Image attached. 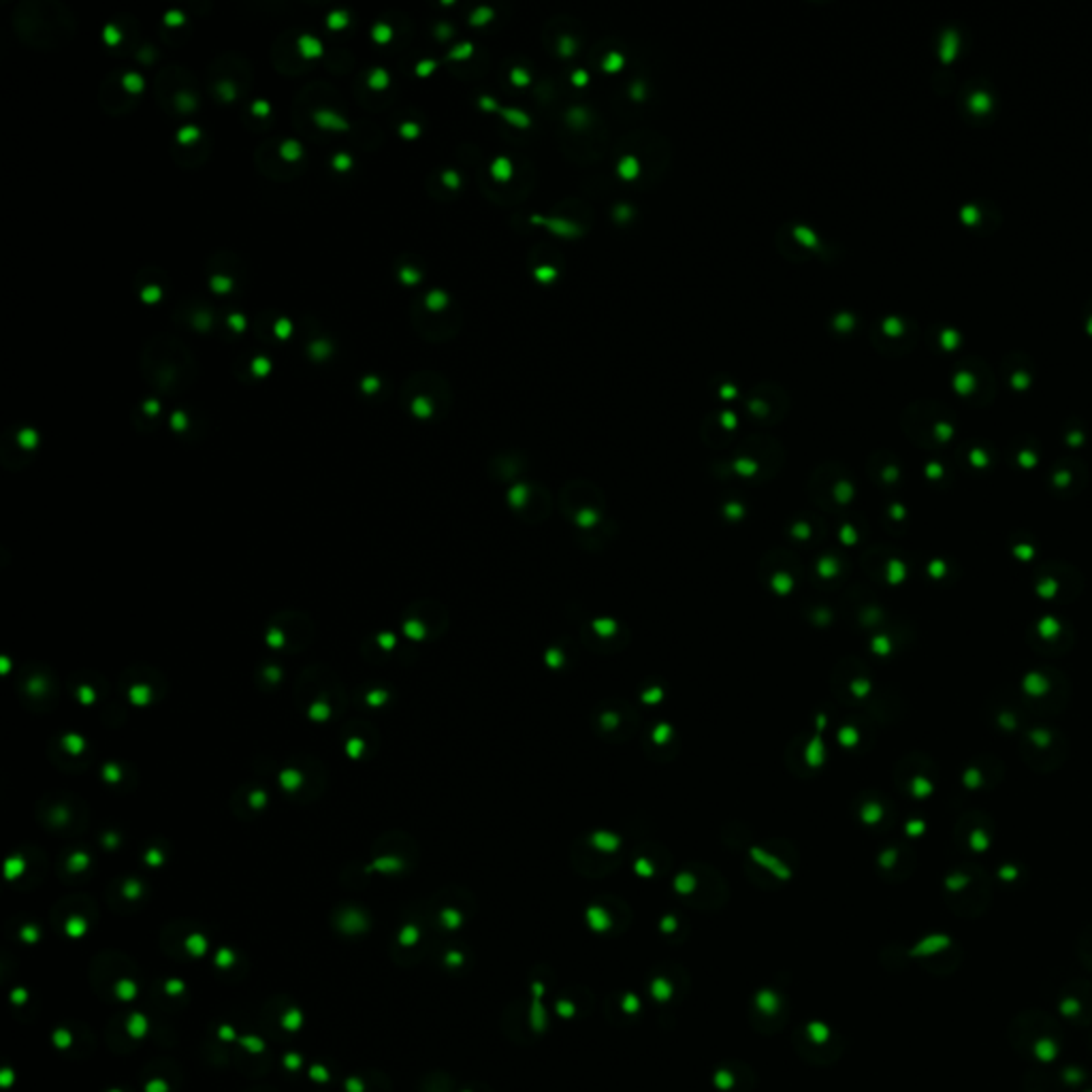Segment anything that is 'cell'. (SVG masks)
Listing matches in <instances>:
<instances>
[{
    "label": "cell",
    "mask_w": 1092,
    "mask_h": 1092,
    "mask_svg": "<svg viewBox=\"0 0 1092 1092\" xmlns=\"http://www.w3.org/2000/svg\"><path fill=\"white\" fill-rule=\"evenodd\" d=\"M314 122H316L318 126H323V129H335V130L348 129V124H346L344 118H339V115H335L331 112H316L314 113Z\"/></svg>",
    "instance_id": "6da1fadb"
},
{
    "label": "cell",
    "mask_w": 1092,
    "mask_h": 1092,
    "mask_svg": "<svg viewBox=\"0 0 1092 1092\" xmlns=\"http://www.w3.org/2000/svg\"><path fill=\"white\" fill-rule=\"evenodd\" d=\"M299 51L306 58H318L323 54V45H320V41L314 39V36L303 35L301 39H299Z\"/></svg>",
    "instance_id": "7a4b0ae2"
},
{
    "label": "cell",
    "mask_w": 1092,
    "mask_h": 1092,
    "mask_svg": "<svg viewBox=\"0 0 1092 1092\" xmlns=\"http://www.w3.org/2000/svg\"><path fill=\"white\" fill-rule=\"evenodd\" d=\"M280 154H282V159H285V160L295 162V160L301 159V148H299L297 141H285V144H282V148H280Z\"/></svg>",
    "instance_id": "3957f363"
},
{
    "label": "cell",
    "mask_w": 1092,
    "mask_h": 1092,
    "mask_svg": "<svg viewBox=\"0 0 1092 1092\" xmlns=\"http://www.w3.org/2000/svg\"><path fill=\"white\" fill-rule=\"evenodd\" d=\"M348 22H350V18H348V13H346V12H333L327 18V26H329L331 30L346 28V26H348Z\"/></svg>",
    "instance_id": "277c9868"
},
{
    "label": "cell",
    "mask_w": 1092,
    "mask_h": 1092,
    "mask_svg": "<svg viewBox=\"0 0 1092 1092\" xmlns=\"http://www.w3.org/2000/svg\"><path fill=\"white\" fill-rule=\"evenodd\" d=\"M370 86L376 88V90H385L388 86V73L385 68H376L374 73L370 75Z\"/></svg>",
    "instance_id": "5b68a950"
},
{
    "label": "cell",
    "mask_w": 1092,
    "mask_h": 1092,
    "mask_svg": "<svg viewBox=\"0 0 1092 1092\" xmlns=\"http://www.w3.org/2000/svg\"><path fill=\"white\" fill-rule=\"evenodd\" d=\"M124 88L129 92H141L144 90V80H141L136 73H129V75L124 77Z\"/></svg>",
    "instance_id": "8992f818"
},
{
    "label": "cell",
    "mask_w": 1092,
    "mask_h": 1092,
    "mask_svg": "<svg viewBox=\"0 0 1092 1092\" xmlns=\"http://www.w3.org/2000/svg\"><path fill=\"white\" fill-rule=\"evenodd\" d=\"M412 410H414V414H418V417H429V414H432V406H429V402L425 397L414 399Z\"/></svg>",
    "instance_id": "52a82bcc"
},
{
    "label": "cell",
    "mask_w": 1092,
    "mask_h": 1092,
    "mask_svg": "<svg viewBox=\"0 0 1092 1092\" xmlns=\"http://www.w3.org/2000/svg\"><path fill=\"white\" fill-rule=\"evenodd\" d=\"M230 286H233V282H230L229 277H224V276H214L212 277V288L216 292H229Z\"/></svg>",
    "instance_id": "ba28073f"
},
{
    "label": "cell",
    "mask_w": 1092,
    "mask_h": 1092,
    "mask_svg": "<svg viewBox=\"0 0 1092 1092\" xmlns=\"http://www.w3.org/2000/svg\"><path fill=\"white\" fill-rule=\"evenodd\" d=\"M427 306L429 309H442L446 306V295H442L440 291H433L432 295L427 297Z\"/></svg>",
    "instance_id": "9c48e42d"
},
{
    "label": "cell",
    "mask_w": 1092,
    "mask_h": 1092,
    "mask_svg": "<svg viewBox=\"0 0 1092 1092\" xmlns=\"http://www.w3.org/2000/svg\"><path fill=\"white\" fill-rule=\"evenodd\" d=\"M177 139H180V144H192V141L199 139V130L194 126H188V129L180 130Z\"/></svg>",
    "instance_id": "30bf717a"
},
{
    "label": "cell",
    "mask_w": 1092,
    "mask_h": 1092,
    "mask_svg": "<svg viewBox=\"0 0 1092 1092\" xmlns=\"http://www.w3.org/2000/svg\"><path fill=\"white\" fill-rule=\"evenodd\" d=\"M269 367H271V363L265 359V356H259V359H256L254 363H252V370H254L256 376H267V374H269Z\"/></svg>",
    "instance_id": "8fae6325"
},
{
    "label": "cell",
    "mask_w": 1092,
    "mask_h": 1092,
    "mask_svg": "<svg viewBox=\"0 0 1092 1092\" xmlns=\"http://www.w3.org/2000/svg\"><path fill=\"white\" fill-rule=\"evenodd\" d=\"M391 35H393V30L388 28V26L378 24L374 28V39L378 41V43H386V41L391 39Z\"/></svg>",
    "instance_id": "7c38bea8"
},
{
    "label": "cell",
    "mask_w": 1092,
    "mask_h": 1092,
    "mask_svg": "<svg viewBox=\"0 0 1092 1092\" xmlns=\"http://www.w3.org/2000/svg\"><path fill=\"white\" fill-rule=\"evenodd\" d=\"M333 165H335V169H338V171H348L350 165H353V159H350L348 154H338V156H335Z\"/></svg>",
    "instance_id": "4fadbf2b"
},
{
    "label": "cell",
    "mask_w": 1092,
    "mask_h": 1092,
    "mask_svg": "<svg viewBox=\"0 0 1092 1092\" xmlns=\"http://www.w3.org/2000/svg\"><path fill=\"white\" fill-rule=\"evenodd\" d=\"M141 297H144V301H148V303L159 301V299H160V288H159V286H150V288H145V291L141 292Z\"/></svg>",
    "instance_id": "5bb4252c"
},
{
    "label": "cell",
    "mask_w": 1092,
    "mask_h": 1092,
    "mask_svg": "<svg viewBox=\"0 0 1092 1092\" xmlns=\"http://www.w3.org/2000/svg\"><path fill=\"white\" fill-rule=\"evenodd\" d=\"M103 39L107 41L109 45H115V43H120V39H122V36H120V33L113 28V26H107V28H105Z\"/></svg>",
    "instance_id": "9a60e30c"
},
{
    "label": "cell",
    "mask_w": 1092,
    "mask_h": 1092,
    "mask_svg": "<svg viewBox=\"0 0 1092 1092\" xmlns=\"http://www.w3.org/2000/svg\"><path fill=\"white\" fill-rule=\"evenodd\" d=\"M273 329H276V335H277V338H282V339L288 338V335H291V331H292L291 323H288V320H280V323H277L276 327H273Z\"/></svg>",
    "instance_id": "2e32d148"
},
{
    "label": "cell",
    "mask_w": 1092,
    "mask_h": 1092,
    "mask_svg": "<svg viewBox=\"0 0 1092 1092\" xmlns=\"http://www.w3.org/2000/svg\"><path fill=\"white\" fill-rule=\"evenodd\" d=\"M399 276H402V280L406 282V285H414V282L421 280V276H418V273L414 271V269H408V267H406V269H402V273H399Z\"/></svg>",
    "instance_id": "e0dca14e"
},
{
    "label": "cell",
    "mask_w": 1092,
    "mask_h": 1092,
    "mask_svg": "<svg viewBox=\"0 0 1092 1092\" xmlns=\"http://www.w3.org/2000/svg\"><path fill=\"white\" fill-rule=\"evenodd\" d=\"M229 323H230V327H233L235 331H244V327H246L244 316H238V314H235V316H230Z\"/></svg>",
    "instance_id": "ac0fdd59"
},
{
    "label": "cell",
    "mask_w": 1092,
    "mask_h": 1092,
    "mask_svg": "<svg viewBox=\"0 0 1092 1092\" xmlns=\"http://www.w3.org/2000/svg\"><path fill=\"white\" fill-rule=\"evenodd\" d=\"M312 353L316 355V359H324V356H327V353H329L327 344H314L312 346Z\"/></svg>",
    "instance_id": "d6986e66"
},
{
    "label": "cell",
    "mask_w": 1092,
    "mask_h": 1092,
    "mask_svg": "<svg viewBox=\"0 0 1092 1092\" xmlns=\"http://www.w3.org/2000/svg\"><path fill=\"white\" fill-rule=\"evenodd\" d=\"M402 133L406 135L408 139H414V136L418 135V129H417V126H414V124H406V126H403V129H402Z\"/></svg>",
    "instance_id": "ffe728a7"
},
{
    "label": "cell",
    "mask_w": 1092,
    "mask_h": 1092,
    "mask_svg": "<svg viewBox=\"0 0 1092 1092\" xmlns=\"http://www.w3.org/2000/svg\"><path fill=\"white\" fill-rule=\"evenodd\" d=\"M363 388H365V393H374L376 388H378L376 378H367V380L363 382Z\"/></svg>",
    "instance_id": "44dd1931"
},
{
    "label": "cell",
    "mask_w": 1092,
    "mask_h": 1092,
    "mask_svg": "<svg viewBox=\"0 0 1092 1092\" xmlns=\"http://www.w3.org/2000/svg\"><path fill=\"white\" fill-rule=\"evenodd\" d=\"M252 112H254V113H261V115H262V113H267V112H269V105H267L265 101H259V103H254V107H252Z\"/></svg>",
    "instance_id": "7402d4cb"
},
{
    "label": "cell",
    "mask_w": 1092,
    "mask_h": 1092,
    "mask_svg": "<svg viewBox=\"0 0 1092 1092\" xmlns=\"http://www.w3.org/2000/svg\"><path fill=\"white\" fill-rule=\"evenodd\" d=\"M22 442H24V446H33V442H36V435L33 432H24L22 433Z\"/></svg>",
    "instance_id": "603a6c76"
},
{
    "label": "cell",
    "mask_w": 1092,
    "mask_h": 1092,
    "mask_svg": "<svg viewBox=\"0 0 1092 1092\" xmlns=\"http://www.w3.org/2000/svg\"><path fill=\"white\" fill-rule=\"evenodd\" d=\"M182 22H183L182 13H169V15H167V24H182Z\"/></svg>",
    "instance_id": "cb8c5ba5"
},
{
    "label": "cell",
    "mask_w": 1092,
    "mask_h": 1092,
    "mask_svg": "<svg viewBox=\"0 0 1092 1092\" xmlns=\"http://www.w3.org/2000/svg\"><path fill=\"white\" fill-rule=\"evenodd\" d=\"M286 1026L288 1028H297L299 1026V1016H297L295 1011H292V1016L286 1018Z\"/></svg>",
    "instance_id": "d4e9b609"
},
{
    "label": "cell",
    "mask_w": 1092,
    "mask_h": 1092,
    "mask_svg": "<svg viewBox=\"0 0 1092 1092\" xmlns=\"http://www.w3.org/2000/svg\"><path fill=\"white\" fill-rule=\"evenodd\" d=\"M433 68L432 62H423V65H418V75H425V73H429Z\"/></svg>",
    "instance_id": "484cf974"
},
{
    "label": "cell",
    "mask_w": 1092,
    "mask_h": 1092,
    "mask_svg": "<svg viewBox=\"0 0 1092 1092\" xmlns=\"http://www.w3.org/2000/svg\"><path fill=\"white\" fill-rule=\"evenodd\" d=\"M145 412H148V414H156V412H159V403H156V402H148V403H145Z\"/></svg>",
    "instance_id": "4316f807"
},
{
    "label": "cell",
    "mask_w": 1092,
    "mask_h": 1092,
    "mask_svg": "<svg viewBox=\"0 0 1092 1092\" xmlns=\"http://www.w3.org/2000/svg\"><path fill=\"white\" fill-rule=\"evenodd\" d=\"M173 425H177V429H183V414L177 412L176 417H173Z\"/></svg>",
    "instance_id": "83f0119b"
}]
</instances>
